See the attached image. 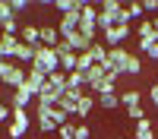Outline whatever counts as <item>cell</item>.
<instances>
[{
  "instance_id": "6da1fadb",
  "label": "cell",
  "mask_w": 158,
  "mask_h": 139,
  "mask_svg": "<svg viewBox=\"0 0 158 139\" xmlns=\"http://www.w3.org/2000/svg\"><path fill=\"white\" fill-rule=\"evenodd\" d=\"M25 79H29V70H25L22 63H16V60H0V82H3V85H10L13 92H16V88L25 85Z\"/></svg>"
},
{
  "instance_id": "7a4b0ae2",
  "label": "cell",
  "mask_w": 158,
  "mask_h": 139,
  "mask_svg": "<svg viewBox=\"0 0 158 139\" xmlns=\"http://www.w3.org/2000/svg\"><path fill=\"white\" fill-rule=\"evenodd\" d=\"M35 51H38V54H35V63H32V70L44 73V76H51V73H57V70H60V57H57V51H54V47H44V44H38Z\"/></svg>"
},
{
  "instance_id": "3957f363",
  "label": "cell",
  "mask_w": 158,
  "mask_h": 139,
  "mask_svg": "<svg viewBox=\"0 0 158 139\" xmlns=\"http://www.w3.org/2000/svg\"><path fill=\"white\" fill-rule=\"evenodd\" d=\"M130 32H133L130 25H114V29L104 32V44H108V47H123V41L130 38Z\"/></svg>"
},
{
  "instance_id": "277c9868",
  "label": "cell",
  "mask_w": 158,
  "mask_h": 139,
  "mask_svg": "<svg viewBox=\"0 0 158 139\" xmlns=\"http://www.w3.org/2000/svg\"><path fill=\"white\" fill-rule=\"evenodd\" d=\"M136 35H139V51H146V47L158 44V32L152 29V22H146V19L136 25Z\"/></svg>"
},
{
  "instance_id": "5b68a950",
  "label": "cell",
  "mask_w": 158,
  "mask_h": 139,
  "mask_svg": "<svg viewBox=\"0 0 158 139\" xmlns=\"http://www.w3.org/2000/svg\"><path fill=\"white\" fill-rule=\"evenodd\" d=\"M82 95H85V92H76V88H63V95H60V101H57V108L76 117V104H79V98H82Z\"/></svg>"
},
{
  "instance_id": "8992f818",
  "label": "cell",
  "mask_w": 158,
  "mask_h": 139,
  "mask_svg": "<svg viewBox=\"0 0 158 139\" xmlns=\"http://www.w3.org/2000/svg\"><path fill=\"white\" fill-rule=\"evenodd\" d=\"M19 38H22L25 44L38 47V44H41V25H35V22H22V29H19Z\"/></svg>"
},
{
  "instance_id": "52a82bcc",
  "label": "cell",
  "mask_w": 158,
  "mask_h": 139,
  "mask_svg": "<svg viewBox=\"0 0 158 139\" xmlns=\"http://www.w3.org/2000/svg\"><path fill=\"white\" fill-rule=\"evenodd\" d=\"M19 38L16 35H0V60H16Z\"/></svg>"
},
{
  "instance_id": "ba28073f",
  "label": "cell",
  "mask_w": 158,
  "mask_h": 139,
  "mask_svg": "<svg viewBox=\"0 0 158 139\" xmlns=\"http://www.w3.org/2000/svg\"><path fill=\"white\" fill-rule=\"evenodd\" d=\"M63 41H67V44L73 47V54H85V51H89L92 44H95V41H89V38H85L82 32H70L67 38H63Z\"/></svg>"
},
{
  "instance_id": "9c48e42d",
  "label": "cell",
  "mask_w": 158,
  "mask_h": 139,
  "mask_svg": "<svg viewBox=\"0 0 158 139\" xmlns=\"http://www.w3.org/2000/svg\"><path fill=\"white\" fill-rule=\"evenodd\" d=\"M60 95H63L60 88H54L51 82H44V88L35 95V101H38V104H57V101H60Z\"/></svg>"
},
{
  "instance_id": "30bf717a",
  "label": "cell",
  "mask_w": 158,
  "mask_h": 139,
  "mask_svg": "<svg viewBox=\"0 0 158 139\" xmlns=\"http://www.w3.org/2000/svg\"><path fill=\"white\" fill-rule=\"evenodd\" d=\"M133 139H155V123L149 117H142L139 123H133Z\"/></svg>"
},
{
  "instance_id": "8fae6325",
  "label": "cell",
  "mask_w": 158,
  "mask_h": 139,
  "mask_svg": "<svg viewBox=\"0 0 158 139\" xmlns=\"http://www.w3.org/2000/svg\"><path fill=\"white\" fill-rule=\"evenodd\" d=\"M95 104H98V98L92 92H85L82 98H79V104H76V117H89V114L95 111Z\"/></svg>"
},
{
  "instance_id": "7c38bea8",
  "label": "cell",
  "mask_w": 158,
  "mask_h": 139,
  "mask_svg": "<svg viewBox=\"0 0 158 139\" xmlns=\"http://www.w3.org/2000/svg\"><path fill=\"white\" fill-rule=\"evenodd\" d=\"M44 82H48V76L44 73H38V70H29V79H25V88H29L32 95H38L44 88Z\"/></svg>"
},
{
  "instance_id": "4fadbf2b",
  "label": "cell",
  "mask_w": 158,
  "mask_h": 139,
  "mask_svg": "<svg viewBox=\"0 0 158 139\" xmlns=\"http://www.w3.org/2000/svg\"><path fill=\"white\" fill-rule=\"evenodd\" d=\"M29 101H35V95L29 92V88H16V92H13V98H10V108H29Z\"/></svg>"
},
{
  "instance_id": "5bb4252c",
  "label": "cell",
  "mask_w": 158,
  "mask_h": 139,
  "mask_svg": "<svg viewBox=\"0 0 158 139\" xmlns=\"http://www.w3.org/2000/svg\"><path fill=\"white\" fill-rule=\"evenodd\" d=\"M41 44H44V47H57V44H60L57 25H41Z\"/></svg>"
},
{
  "instance_id": "9a60e30c",
  "label": "cell",
  "mask_w": 158,
  "mask_h": 139,
  "mask_svg": "<svg viewBox=\"0 0 158 139\" xmlns=\"http://www.w3.org/2000/svg\"><path fill=\"white\" fill-rule=\"evenodd\" d=\"M35 54L38 51L32 44H25L22 38H19V47H16V63H35Z\"/></svg>"
},
{
  "instance_id": "2e32d148",
  "label": "cell",
  "mask_w": 158,
  "mask_h": 139,
  "mask_svg": "<svg viewBox=\"0 0 158 139\" xmlns=\"http://www.w3.org/2000/svg\"><path fill=\"white\" fill-rule=\"evenodd\" d=\"M67 88H76V92H85L89 82H85V73H67Z\"/></svg>"
},
{
  "instance_id": "e0dca14e",
  "label": "cell",
  "mask_w": 158,
  "mask_h": 139,
  "mask_svg": "<svg viewBox=\"0 0 158 139\" xmlns=\"http://www.w3.org/2000/svg\"><path fill=\"white\" fill-rule=\"evenodd\" d=\"M108 44H101V41H95V44H92L89 47V54H92V60H95V63H101V67H104V60H108Z\"/></svg>"
},
{
  "instance_id": "ac0fdd59",
  "label": "cell",
  "mask_w": 158,
  "mask_h": 139,
  "mask_svg": "<svg viewBox=\"0 0 158 139\" xmlns=\"http://www.w3.org/2000/svg\"><path fill=\"white\" fill-rule=\"evenodd\" d=\"M13 19H19L16 13H13V3L10 0H0V29H3L6 22H13Z\"/></svg>"
},
{
  "instance_id": "d6986e66",
  "label": "cell",
  "mask_w": 158,
  "mask_h": 139,
  "mask_svg": "<svg viewBox=\"0 0 158 139\" xmlns=\"http://www.w3.org/2000/svg\"><path fill=\"white\" fill-rule=\"evenodd\" d=\"M35 123H38V130H41V136H44V133H57V130H60V126L51 120V117H44V114H35Z\"/></svg>"
},
{
  "instance_id": "ffe728a7",
  "label": "cell",
  "mask_w": 158,
  "mask_h": 139,
  "mask_svg": "<svg viewBox=\"0 0 158 139\" xmlns=\"http://www.w3.org/2000/svg\"><path fill=\"white\" fill-rule=\"evenodd\" d=\"M76 63H79V54H60V70L63 73H76Z\"/></svg>"
},
{
  "instance_id": "44dd1931",
  "label": "cell",
  "mask_w": 158,
  "mask_h": 139,
  "mask_svg": "<svg viewBox=\"0 0 158 139\" xmlns=\"http://www.w3.org/2000/svg\"><path fill=\"white\" fill-rule=\"evenodd\" d=\"M117 104H120V95H117V92H111V95H98V108H104V111H114Z\"/></svg>"
},
{
  "instance_id": "7402d4cb",
  "label": "cell",
  "mask_w": 158,
  "mask_h": 139,
  "mask_svg": "<svg viewBox=\"0 0 158 139\" xmlns=\"http://www.w3.org/2000/svg\"><path fill=\"white\" fill-rule=\"evenodd\" d=\"M139 73H142V60H139L136 54H130L127 67H123V76H139Z\"/></svg>"
},
{
  "instance_id": "603a6c76",
  "label": "cell",
  "mask_w": 158,
  "mask_h": 139,
  "mask_svg": "<svg viewBox=\"0 0 158 139\" xmlns=\"http://www.w3.org/2000/svg\"><path fill=\"white\" fill-rule=\"evenodd\" d=\"M48 82L54 85V88H60V92H63V88H67V73H63V70H57V73H51V76H48Z\"/></svg>"
},
{
  "instance_id": "cb8c5ba5",
  "label": "cell",
  "mask_w": 158,
  "mask_h": 139,
  "mask_svg": "<svg viewBox=\"0 0 158 139\" xmlns=\"http://www.w3.org/2000/svg\"><path fill=\"white\" fill-rule=\"evenodd\" d=\"M120 104H123V108L139 104V92H136V88H130V92H120Z\"/></svg>"
},
{
  "instance_id": "d4e9b609",
  "label": "cell",
  "mask_w": 158,
  "mask_h": 139,
  "mask_svg": "<svg viewBox=\"0 0 158 139\" xmlns=\"http://www.w3.org/2000/svg\"><path fill=\"white\" fill-rule=\"evenodd\" d=\"M92 67H95V60H92V54H89V51H85V54H79V63H76V70H79V73H89Z\"/></svg>"
},
{
  "instance_id": "484cf974",
  "label": "cell",
  "mask_w": 158,
  "mask_h": 139,
  "mask_svg": "<svg viewBox=\"0 0 158 139\" xmlns=\"http://www.w3.org/2000/svg\"><path fill=\"white\" fill-rule=\"evenodd\" d=\"M127 117L133 120V123H139L142 117H146V108H142V104H133V108H127Z\"/></svg>"
},
{
  "instance_id": "4316f807",
  "label": "cell",
  "mask_w": 158,
  "mask_h": 139,
  "mask_svg": "<svg viewBox=\"0 0 158 139\" xmlns=\"http://www.w3.org/2000/svg\"><path fill=\"white\" fill-rule=\"evenodd\" d=\"M73 139H92V126H89V123H76Z\"/></svg>"
},
{
  "instance_id": "83f0119b",
  "label": "cell",
  "mask_w": 158,
  "mask_h": 139,
  "mask_svg": "<svg viewBox=\"0 0 158 139\" xmlns=\"http://www.w3.org/2000/svg\"><path fill=\"white\" fill-rule=\"evenodd\" d=\"M13 3V13H16V16H25V13L32 10V3H25V0H10Z\"/></svg>"
},
{
  "instance_id": "f1b7e54d",
  "label": "cell",
  "mask_w": 158,
  "mask_h": 139,
  "mask_svg": "<svg viewBox=\"0 0 158 139\" xmlns=\"http://www.w3.org/2000/svg\"><path fill=\"white\" fill-rule=\"evenodd\" d=\"M142 13H146V6H142V3H130V6H127V16H130V22H133V19H139Z\"/></svg>"
},
{
  "instance_id": "f546056e",
  "label": "cell",
  "mask_w": 158,
  "mask_h": 139,
  "mask_svg": "<svg viewBox=\"0 0 158 139\" xmlns=\"http://www.w3.org/2000/svg\"><path fill=\"white\" fill-rule=\"evenodd\" d=\"M73 130H76V123H63L60 130H57V136L60 139H73Z\"/></svg>"
},
{
  "instance_id": "4dcf8cb0",
  "label": "cell",
  "mask_w": 158,
  "mask_h": 139,
  "mask_svg": "<svg viewBox=\"0 0 158 139\" xmlns=\"http://www.w3.org/2000/svg\"><path fill=\"white\" fill-rule=\"evenodd\" d=\"M6 120H13V108L0 101V123H6Z\"/></svg>"
},
{
  "instance_id": "1f68e13d",
  "label": "cell",
  "mask_w": 158,
  "mask_h": 139,
  "mask_svg": "<svg viewBox=\"0 0 158 139\" xmlns=\"http://www.w3.org/2000/svg\"><path fill=\"white\" fill-rule=\"evenodd\" d=\"M149 101H152V108L158 111V85H152V88H149Z\"/></svg>"
},
{
  "instance_id": "d6a6232c",
  "label": "cell",
  "mask_w": 158,
  "mask_h": 139,
  "mask_svg": "<svg viewBox=\"0 0 158 139\" xmlns=\"http://www.w3.org/2000/svg\"><path fill=\"white\" fill-rule=\"evenodd\" d=\"M142 6H146V13H158V0H142Z\"/></svg>"
},
{
  "instance_id": "836d02e7",
  "label": "cell",
  "mask_w": 158,
  "mask_h": 139,
  "mask_svg": "<svg viewBox=\"0 0 158 139\" xmlns=\"http://www.w3.org/2000/svg\"><path fill=\"white\" fill-rule=\"evenodd\" d=\"M146 57H149V60H158V44H152V47H146Z\"/></svg>"
},
{
  "instance_id": "e575fe53",
  "label": "cell",
  "mask_w": 158,
  "mask_h": 139,
  "mask_svg": "<svg viewBox=\"0 0 158 139\" xmlns=\"http://www.w3.org/2000/svg\"><path fill=\"white\" fill-rule=\"evenodd\" d=\"M152 29H155V32H158V16H155V19H152Z\"/></svg>"
},
{
  "instance_id": "d590c367",
  "label": "cell",
  "mask_w": 158,
  "mask_h": 139,
  "mask_svg": "<svg viewBox=\"0 0 158 139\" xmlns=\"http://www.w3.org/2000/svg\"><path fill=\"white\" fill-rule=\"evenodd\" d=\"M117 139H123V136H117Z\"/></svg>"
}]
</instances>
